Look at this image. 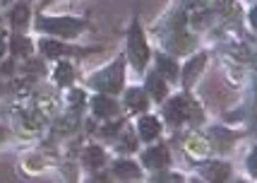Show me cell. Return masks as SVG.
I'll return each mask as SVG.
<instances>
[{
  "instance_id": "cell-1",
  "label": "cell",
  "mask_w": 257,
  "mask_h": 183,
  "mask_svg": "<svg viewBox=\"0 0 257 183\" xmlns=\"http://www.w3.org/2000/svg\"><path fill=\"white\" fill-rule=\"evenodd\" d=\"M123 77H125V63L123 58H118L111 68L101 70L91 77V87L106 92V94H115V92L123 89Z\"/></svg>"
},
{
  "instance_id": "cell-2",
  "label": "cell",
  "mask_w": 257,
  "mask_h": 183,
  "mask_svg": "<svg viewBox=\"0 0 257 183\" xmlns=\"http://www.w3.org/2000/svg\"><path fill=\"white\" fill-rule=\"evenodd\" d=\"M166 118L173 126H178L183 121H200L202 111H200V106L195 102H190L188 97H176L166 106Z\"/></svg>"
},
{
  "instance_id": "cell-3",
  "label": "cell",
  "mask_w": 257,
  "mask_h": 183,
  "mask_svg": "<svg viewBox=\"0 0 257 183\" xmlns=\"http://www.w3.org/2000/svg\"><path fill=\"white\" fill-rule=\"evenodd\" d=\"M39 29L53 32V34L60 36H77L84 29V22L75 20V17H41L39 20Z\"/></svg>"
},
{
  "instance_id": "cell-4",
  "label": "cell",
  "mask_w": 257,
  "mask_h": 183,
  "mask_svg": "<svg viewBox=\"0 0 257 183\" xmlns=\"http://www.w3.org/2000/svg\"><path fill=\"white\" fill-rule=\"evenodd\" d=\"M127 51H130V60L135 63V68L142 70L147 65V58H149V48H147L145 34H142V27L135 22L130 27V36H127Z\"/></svg>"
},
{
  "instance_id": "cell-5",
  "label": "cell",
  "mask_w": 257,
  "mask_h": 183,
  "mask_svg": "<svg viewBox=\"0 0 257 183\" xmlns=\"http://www.w3.org/2000/svg\"><path fill=\"white\" fill-rule=\"evenodd\" d=\"M91 109H94V114L99 116V118H111V116L118 114V104L113 102V99H108V97H103V94L91 99Z\"/></svg>"
},
{
  "instance_id": "cell-6",
  "label": "cell",
  "mask_w": 257,
  "mask_h": 183,
  "mask_svg": "<svg viewBox=\"0 0 257 183\" xmlns=\"http://www.w3.org/2000/svg\"><path fill=\"white\" fill-rule=\"evenodd\" d=\"M204 63H207V56L200 53V56H195L190 63L185 65V70H183V84H185V87H190L192 82L197 80V75L204 70Z\"/></svg>"
},
{
  "instance_id": "cell-7",
  "label": "cell",
  "mask_w": 257,
  "mask_h": 183,
  "mask_svg": "<svg viewBox=\"0 0 257 183\" xmlns=\"http://www.w3.org/2000/svg\"><path fill=\"white\" fill-rule=\"evenodd\" d=\"M142 159H145V166H149V169H164L168 164V149L166 147L147 149Z\"/></svg>"
},
{
  "instance_id": "cell-8",
  "label": "cell",
  "mask_w": 257,
  "mask_h": 183,
  "mask_svg": "<svg viewBox=\"0 0 257 183\" xmlns=\"http://www.w3.org/2000/svg\"><path fill=\"white\" fill-rule=\"evenodd\" d=\"M161 133V126H159V121L154 118V116H145L142 121H140V135H142V140H157V135Z\"/></svg>"
},
{
  "instance_id": "cell-9",
  "label": "cell",
  "mask_w": 257,
  "mask_h": 183,
  "mask_svg": "<svg viewBox=\"0 0 257 183\" xmlns=\"http://www.w3.org/2000/svg\"><path fill=\"white\" fill-rule=\"evenodd\" d=\"M192 44H195V39L188 34H183V32H178V34H173L168 39V48H171L173 53H188L192 48Z\"/></svg>"
},
{
  "instance_id": "cell-10",
  "label": "cell",
  "mask_w": 257,
  "mask_h": 183,
  "mask_svg": "<svg viewBox=\"0 0 257 183\" xmlns=\"http://www.w3.org/2000/svg\"><path fill=\"white\" fill-rule=\"evenodd\" d=\"M202 173L209 178V181H226L228 178V166L226 164H219V161H212V164H207L204 169H202Z\"/></svg>"
},
{
  "instance_id": "cell-11",
  "label": "cell",
  "mask_w": 257,
  "mask_h": 183,
  "mask_svg": "<svg viewBox=\"0 0 257 183\" xmlns=\"http://www.w3.org/2000/svg\"><path fill=\"white\" fill-rule=\"evenodd\" d=\"M113 173L115 176H120L125 181H135V178H140V169L135 166L133 161H118L115 166H113Z\"/></svg>"
},
{
  "instance_id": "cell-12",
  "label": "cell",
  "mask_w": 257,
  "mask_h": 183,
  "mask_svg": "<svg viewBox=\"0 0 257 183\" xmlns=\"http://www.w3.org/2000/svg\"><path fill=\"white\" fill-rule=\"evenodd\" d=\"M125 99H127V106H130L133 111H145L147 104H149L147 102V94L142 89H130Z\"/></svg>"
},
{
  "instance_id": "cell-13",
  "label": "cell",
  "mask_w": 257,
  "mask_h": 183,
  "mask_svg": "<svg viewBox=\"0 0 257 183\" xmlns=\"http://www.w3.org/2000/svg\"><path fill=\"white\" fill-rule=\"evenodd\" d=\"M147 89H149V94L154 97V99H164L166 97V84H164V80L159 77V75H149L147 77Z\"/></svg>"
},
{
  "instance_id": "cell-14",
  "label": "cell",
  "mask_w": 257,
  "mask_h": 183,
  "mask_svg": "<svg viewBox=\"0 0 257 183\" xmlns=\"http://www.w3.org/2000/svg\"><path fill=\"white\" fill-rule=\"evenodd\" d=\"M159 75H164L166 80H176L178 77V65L171 58H159Z\"/></svg>"
},
{
  "instance_id": "cell-15",
  "label": "cell",
  "mask_w": 257,
  "mask_h": 183,
  "mask_svg": "<svg viewBox=\"0 0 257 183\" xmlns=\"http://www.w3.org/2000/svg\"><path fill=\"white\" fill-rule=\"evenodd\" d=\"M103 149H99V147H87L84 149V164L87 166H91V169H96V166H101L103 164Z\"/></svg>"
},
{
  "instance_id": "cell-16",
  "label": "cell",
  "mask_w": 257,
  "mask_h": 183,
  "mask_svg": "<svg viewBox=\"0 0 257 183\" xmlns=\"http://www.w3.org/2000/svg\"><path fill=\"white\" fill-rule=\"evenodd\" d=\"M29 5L27 3H22V5H17L15 10H12V24L20 29V27H27V22H29Z\"/></svg>"
},
{
  "instance_id": "cell-17",
  "label": "cell",
  "mask_w": 257,
  "mask_h": 183,
  "mask_svg": "<svg viewBox=\"0 0 257 183\" xmlns=\"http://www.w3.org/2000/svg\"><path fill=\"white\" fill-rule=\"evenodd\" d=\"M12 51H15L17 56H29V53H32V41L24 39V36H15V39H12Z\"/></svg>"
},
{
  "instance_id": "cell-18",
  "label": "cell",
  "mask_w": 257,
  "mask_h": 183,
  "mask_svg": "<svg viewBox=\"0 0 257 183\" xmlns=\"http://www.w3.org/2000/svg\"><path fill=\"white\" fill-rule=\"evenodd\" d=\"M41 51H44L48 58H56V56H60V53L65 51V46L58 44V41H41Z\"/></svg>"
},
{
  "instance_id": "cell-19",
  "label": "cell",
  "mask_w": 257,
  "mask_h": 183,
  "mask_svg": "<svg viewBox=\"0 0 257 183\" xmlns=\"http://www.w3.org/2000/svg\"><path fill=\"white\" fill-rule=\"evenodd\" d=\"M72 75H75V72H72V68H70L67 63H60V65H58V70H56V82L67 84V82L72 80Z\"/></svg>"
},
{
  "instance_id": "cell-20",
  "label": "cell",
  "mask_w": 257,
  "mask_h": 183,
  "mask_svg": "<svg viewBox=\"0 0 257 183\" xmlns=\"http://www.w3.org/2000/svg\"><path fill=\"white\" fill-rule=\"evenodd\" d=\"M41 123H44V116H41V111H32L29 116H24V126L29 128V130L41 128Z\"/></svg>"
},
{
  "instance_id": "cell-21",
  "label": "cell",
  "mask_w": 257,
  "mask_h": 183,
  "mask_svg": "<svg viewBox=\"0 0 257 183\" xmlns=\"http://www.w3.org/2000/svg\"><path fill=\"white\" fill-rule=\"evenodd\" d=\"M207 145H204V142H197V140H190V142H188V152H190V154H202V157H204V154H207Z\"/></svg>"
},
{
  "instance_id": "cell-22",
  "label": "cell",
  "mask_w": 257,
  "mask_h": 183,
  "mask_svg": "<svg viewBox=\"0 0 257 183\" xmlns=\"http://www.w3.org/2000/svg\"><path fill=\"white\" fill-rule=\"evenodd\" d=\"M70 99H72L75 104H79L82 99H84V94H82V92H72V94H70Z\"/></svg>"
},
{
  "instance_id": "cell-23",
  "label": "cell",
  "mask_w": 257,
  "mask_h": 183,
  "mask_svg": "<svg viewBox=\"0 0 257 183\" xmlns=\"http://www.w3.org/2000/svg\"><path fill=\"white\" fill-rule=\"evenodd\" d=\"M154 181H180L178 176H157Z\"/></svg>"
},
{
  "instance_id": "cell-24",
  "label": "cell",
  "mask_w": 257,
  "mask_h": 183,
  "mask_svg": "<svg viewBox=\"0 0 257 183\" xmlns=\"http://www.w3.org/2000/svg\"><path fill=\"white\" fill-rule=\"evenodd\" d=\"M3 53H5V41L0 39V58H3Z\"/></svg>"
},
{
  "instance_id": "cell-25",
  "label": "cell",
  "mask_w": 257,
  "mask_h": 183,
  "mask_svg": "<svg viewBox=\"0 0 257 183\" xmlns=\"http://www.w3.org/2000/svg\"><path fill=\"white\" fill-rule=\"evenodd\" d=\"M0 140H3V130H0Z\"/></svg>"
}]
</instances>
